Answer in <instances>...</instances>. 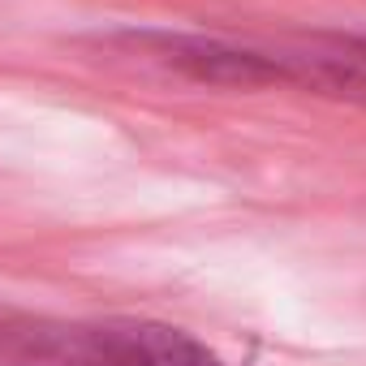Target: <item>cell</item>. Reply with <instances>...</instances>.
Here are the masks:
<instances>
[{
    "mask_svg": "<svg viewBox=\"0 0 366 366\" xmlns=\"http://www.w3.org/2000/svg\"><path fill=\"white\" fill-rule=\"evenodd\" d=\"M0 366H229L190 332L108 319L61 323L35 315H0Z\"/></svg>",
    "mask_w": 366,
    "mask_h": 366,
    "instance_id": "obj_1",
    "label": "cell"
},
{
    "mask_svg": "<svg viewBox=\"0 0 366 366\" xmlns=\"http://www.w3.org/2000/svg\"><path fill=\"white\" fill-rule=\"evenodd\" d=\"M134 44H142L159 65L186 74L190 82L237 86V91L285 82L280 65L272 61L267 48H242V44H224V39H207V35H138Z\"/></svg>",
    "mask_w": 366,
    "mask_h": 366,
    "instance_id": "obj_2",
    "label": "cell"
},
{
    "mask_svg": "<svg viewBox=\"0 0 366 366\" xmlns=\"http://www.w3.org/2000/svg\"><path fill=\"white\" fill-rule=\"evenodd\" d=\"M280 78L327 99L366 104V39L357 35H306L267 48Z\"/></svg>",
    "mask_w": 366,
    "mask_h": 366,
    "instance_id": "obj_3",
    "label": "cell"
}]
</instances>
